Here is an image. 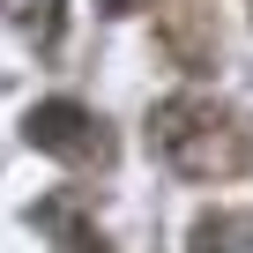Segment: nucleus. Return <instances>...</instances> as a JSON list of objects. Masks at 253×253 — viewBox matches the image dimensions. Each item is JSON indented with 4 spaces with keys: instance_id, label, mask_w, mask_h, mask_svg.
I'll return each instance as SVG.
<instances>
[{
    "instance_id": "4",
    "label": "nucleus",
    "mask_w": 253,
    "mask_h": 253,
    "mask_svg": "<svg viewBox=\"0 0 253 253\" xmlns=\"http://www.w3.org/2000/svg\"><path fill=\"white\" fill-rule=\"evenodd\" d=\"M0 15H8L30 45H60V23H67V0H0Z\"/></svg>"
},
{
    "instance_id": "6",
    "label": "nucleus",
    "mask_w": 253,
    "mask_h": 253,
    "mask_svg": "<svg viewBox=\"0 0 253 253\" xmlns=\"http://www.w3.org/2000/svg\"><path fill=\"white\" fill-rule=\"evenodd\" d=\"M104 15H134V8H149V0H97Z\"/></svg>"
},
{
    "instance_id": "2",
    "label": "nucleus",
    "mask_w": 253,
    "mask_h": 253,
    "mask_svg": "<svg viewBox=\"0 0 253 253\" xmlns=\"http://www.w3.org/2000/svg\"><path fill=\"white\" fill-rule=\"evenodd\" d=\"M23 142H30V149H45V157H60V164H104V157H112L104 126H97L75 97H45V104H30Z\"/></svg>"
},
{
    "instance_id": "5",
    "label": "nucleus",
    "mask_w": 253,
    "mask_h": 253,
    "mask_svg": "<svg viewBox=\"0 0 253 253\" xmlns=\"http://www.w3.org/2000/svg\"><path fill=\"white\" fill-rule=\"evenodd\" d=\"M38 223H52V231H60V246H52V253H104L97 223H82L67 201H45V209H38Z\"/></svg>"
},
{
    "instance_id": "1",
    "label": "nucleus",
    "mask_w": 253,
    "mask_h": 253,
    "mask_svg": "<svg viewBox=\"0 0 253 253\" xmlns=\"http://www.w3.org/2000/svg\"><path fill=\"white\" fill-rule=\"evenodd\" d=\"M149 149L179 179H231L253 157V119H238L216 97H171L149 112Z\"/></svg>"
},
{
    "instance_id": "3",
    "label": "nucleus",
    "mask_w": 253,
    "mask_h": 253,
    "mask_svg": "<svg viewBox=\"0 0 253 253\" xmlns=\"http://www.w3.org/2000/svg\"><path fill=\"white\" fill-rule=\"evenodd\" d=\"M246 238H253V223H246V216H231V209H209V216H194V238H186V253H246Z\"/></svg>"
}]
</instances>
